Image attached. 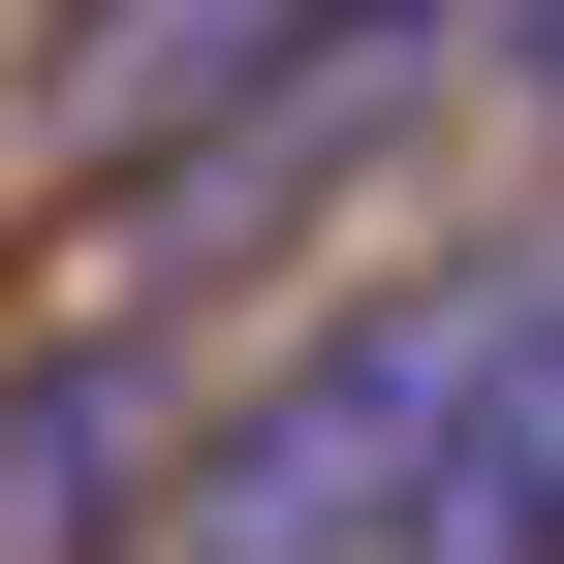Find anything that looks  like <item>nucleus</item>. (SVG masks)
<instances>
[{
    "mask_svg": "<svg viewBox=\"0 0 564 564\" xmlns=\"http://www.w3.org/2000/svg\"><path fill=\"white\" fill-rule=\"evenodd\" d=\"M440 377H470V251H440V282H377V314H345L314 377H282L251 440L126 533V564H377V533H408V440H440Z\"/></svg>",
    "mask_w": 564,
    "mask_h": 564,
    "instance_id": "obj_1",
    "label": "nucleus"
},
{
    "mask_svg": "<svg viewBox=\"0 0 564 564\" xmlns=\"http://www.w3.org/2000/svg\"><path fill=\"white\" fill-rule=\"evenodd\" d=\"M377 564H564V251H470V377H440V440H408Z\"/></svg>",
    "mask_w": 564,
    "mask_h": 564,
    "instance_id": "obj_2",
    "label": "nucleus"
},
{
    "mask_svg": "<svg viewBox=\"0 0 564 564\" xmlns=\"http://www.w3.org/2000/svg\"><path fill=\"white\" fill-rule=\"evenodd\" d=\"M314 32H377V0H63V32H32V158L126 188V158H188L220 95H282Z\"/></svg>",
    "mask_w": 564,
    "mask_h": 564,
    "instance_id": "obj_3",
    "label": "nucleus"
},
{
    "mask_svg": "<svg viewBox=\"0 0 564 564\" xmlns=\"http://www.w3.org/2000/svg\"><path fill=\"white\" fill-rule=\"evenodd\" d=\"M158 533V377L126 345H32L0 377V564H126Z\"/></svg>",
    "mask_w": 564,
    "mask_h": 564,
    "instance_id": "obj_4",
    "label": "nucleus"
},
{
    "mask_svg": "<svg viewBox=\"0 0 564 564\" xmlns=\"http://www.w3.org/2000/svg\"><path fill=\"white\" fill-rule=\"evenodd\" d=\"M502 95H533V126H564V0H502Z\"/></svg>",
    "mask_w": 564,
    "mask_h": 564,
    "instance_id": "obj_5",
    "label": "nucleus"
}]
</instances>
